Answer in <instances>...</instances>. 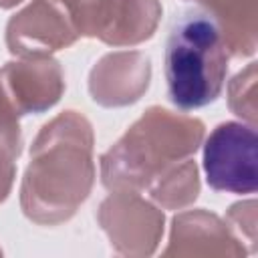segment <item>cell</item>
Wrapping results in <instances>:
<instances>
[{
	"instance_id": "cell-1",
	"label": "cell",
	"mask_w": 258,
	"mask_h": 258,
	"mask_svg": "<svg viewBox=\"0 0 258 258\" xmlns=\"http://www.w3.org/2000/svg\"><path fill=\"white\" fill-rule=\"evenodd\" d=\"M228 69V52L218 18L202 8L179 10L165 40V81L179 109H200L216 101Z\"/></svg>"
},
{
	"instance_id": "cell-2",
	"label": "cell",
	"mask_w": 258,
	"mask_h": 258,
	"mask_svg": "<svg viewBox=\"0 0 258 258\" xmlns=\"http://www.w3.org/2000/svg\"><path fill=\"white\" fill-rule=\"evenodd\" d=\"M258 141L250 125L228 121L206 139L204 169L208 185L218 191L254 194L258 185Z\"/></svg>"
}]
</instances>
